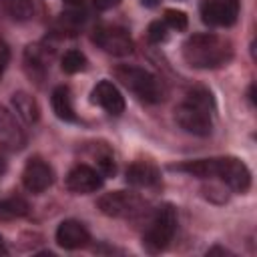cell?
<instances>
[{"instance_id": "cell-4", "label": "cell", "mask_w": 257, "mask_h": 257, "mask_svg": "<svg viewBox=\"0 0 257 257\" xmlns=\"http://www.w3.org/2000/svg\"><path fill=\"white\" fill-rule=\"evenodd\" d=\"M175 231H177V209L173 205L165 203L155 211V215L143 235V247L149 253H159L171 243Z\"/></svg>"}, {"instance_id": "cell-13", "label": "cell", "mask_w": 257, "mask_h": 257, "mask_svg": "<svg viewBox=\"0 0 257 257\" xmlns=\"http://www.w3.org/2000/svg\"><path fill=\"white\" fill-rule=\"evenodd\" d=\"M92 102H96L110 114H120L124 110V96L110 80H100L92 88Z\"/></svg>"}, {"instance_id": "cell-10", "label": "cell", "mask_w": 257, "mask_h": 257, "mask_svg": "<svg viewBox=\"0 0 257 257\" xmlns=\"http://www.w3.org/2000/svg\"><path fill=\"white\" fill-rule=\"evenodd\" d=\"M102 187V175L90 165H76L66 175V189L76 195L94 193Z\"/></svg>"}, {"instance_id": "cell-23", "label": "cell", "mask_w": 257, "mask_h": 257, "mask_svg": "<svg viewBox=\"0 0 257 257\" xmlns=\"http://www.w3.org/2000/svg\"><path fill=\"white\" fill-rule=\"evenodd\" d=\"M167 30H169V26H167L163 20H157V22H151V24H149L147 36H149V40H151V42L159 44V42L167 40Z\"/></svg>"}, {"instance_id": "cell-30", "label": "cell", "mask_w": 257, "mask_h": 257, "mask_svg": "<svg viewBox=\"0 0 257 257\" xmlns=\"http://www.w3.org/2000/svg\"><path fill=\"white\" fill-rule=\"evenodd\" d=\"M66 4H70V6H80L82 4V0H64Z\"/></svg>"}, {"instance_id": "cell-17", "label": "cell", "mask_w": 257, "mask_h": 257, "mask_svg": "<svg viewBox=\"0 0 257 257\" xmlns=\"http://www.w3.org/2000/svg\"><path fill=\"white\" fill-rule=\"evenodd\" d=\"M12 108L14 112L28 124L36 122L38 116H40V108H38V102L34 100V96H30L28 92L24 90H18L12 94Z\"/></svg>"}, {"instance_id": "cell-20", "label": "cell", "mask_w": 257, "mask_h": 257, "mask_svg": "<svg viewBox=\"0 0 257 257\" xmlns=\"http://www.w3.org/2000/svg\"><path fill=\"white\" fill-rule=\"evenodd\" d=\"M28 213V203L22 197H8L0 201V221L20 219Z\"/></svg>"}, {"instance_id": "cell-14", "label": "cell", "mask_w": 257, "mask_h": 257, "mask_svg": "<svg viewBox=\"0 0 257 257\" xmlns=\"http://www.w3.org/2000/svg\"><path fill=\"white\" fill-rule=\"evenodd\" d=\"M48 62H50V54H48L46 46H42V44L26 46V50H24V68H26L30 78L40 82L48 72V66H50Z\"/></svg>"}, {"instance_id": "cell-2", "label": "cell", "mask_w": 257, "mask_h": 257, "mask_svg": "<svg viewBox=\"0 0 257 257\" xmlns=\"http://www.w3.org/2000/svg\"><path fill=\"white\" fill-rule=\"evenodd\" d=\"M213 108L211 92L205 88H193L187 92L185 102L175 108V120L183 131L195 137H209L213 131Z\"/></svg>"}, {"instance_id": "cell-26", "label": "cell", "mask_w": 257, "mask_h": 257, "mask_svg": "<svg viewBox=\"0 0 257 257\" xmlns=\"http://www.w3.org/2000/svg\"><path fill=\"white\" fill-rule=\"evenodd\" d=\"M213 253H223V255H231V251H227V249H223V247H213V249H209V251H207V255H213Z\"/></svg>"}, {"instance_id": "cell-25", "label": "cell", "mask_w": 257, "mask_h": 257, "mask_svg": "<svg viewBox=\"0 0 257 257\" xmlns=\"http://www.w3.org/2000/svg\"><path fill=\"white\" fill-rule=\"evenodd\" d=\"M118 2H120V0H92L94 8H98V10H110V8H114Z\"/></svg>"}, {"instance_id": "cell-28", "label": "cell", "mask_w": 257, "mask_h": 257, "mask_svg": "<svg viewBox=\"0 0 257 257\" xmlns=\"http://www.w3.org/2000/svg\"><path fill=\"white\" fill-rule=\"evenodd\" d=\"M159 2H161V0H143V4H145V6H149V8H155Z\"/></svg>"}, {"instance_id": "cell-1", "label": "cell", "mask_w": 257, "mask_h": 257, "mask_svg": "<svg viewBox=\"0 0 257 257\" xmlns=\"http://www.w3.org/2000/svg\"><path fill=\"white\" fill-rule=\"evenodd\" d=\"M183 58L193 68H221L231 62L233 44L225 36L213 32H199L185 40Z\"/></svg>"}, {"instance_id": "cell-21", "label": "cell", "mask_w": 257, "mask_h": 257, "mask_svg": "<svg viewBox=\"0 0 257 257\" xmlns=\"http://www.w3.org/2000/svg\"><path fill=\"white\" fill-rule=\"evenodd\" d=\"M60 66H62V70L68 72V74L80 72V70L86 68V56H84L80 50H68V52H64Z\"/></svg>"}, {"instance_id": "cell-9", "label": "cell", "mask_w": 257, "mask_h": 257, "mask_svg": "<svg viewBox=\"0 0 257 257\" xmlns=\"http://www.w3.org/2000/svg\"><path fill=\"white\" fill-rule=\"evenodd\" d=\"M52 183H54V171H52V167L46 161H42L40 157H32L26 163L24 171H22V185L26 187V191H30V193H42Z\"/></svg>"}, {"instance_id": "cell-6", "label": "cell", "mask_w": 257, "mask_h": 257, "mask_svg": "<svg viewBox=\"0 0 257 257\" xmlns=\"http://www.w3.org/2000/svg\"><path fill=\"white\" fill-rule=\"evenodd\" d=\"M92 42L112 56H128L135 48L131 34L122 26L100 24L92 30Z\"/></svg>"}, {"instance_id": "cell-11", "label": "cell", "mask_w": 257, "mask_h": 257, "mask_svg": "<svg viewBox=\"0 0 257 257\" xmlns=\"http://www.w3.org/2000/svg\"><path fill=\"white\" fill-rule=\"evenodd\" d=\"M0 147L8 151H22L26 147V133L16 120V116L0 106Z\"/></svg>"}, {"instance_id": "cell-22", "label": "cell", "mask_w": 257, "mask_h": 257, "mask_svg": "<svg viewBox=\"0 0 257 257\" xmlns=\"http://www.w3.org/2000/svg\"><path fill=\"white\" fill-rule=\"evenodd\" d=\"M163 22H165L169 28H173V30H185V28H187V24H189L187 14H185L183 10H173V8L165 10Z\"/></svg>"}, {"instance_id": "cell-3", "label": "cell", "mask_w": 257, "mask_h": 257, "mask_svg": "<svg viewBox=\"0 0 257 257\" xmlns=\"http://www.w3.org/2000/svg\"><path fill=\"white\" fill-rule=\"evenodd\" d=\"M114 76L124 88H128L135 96H139L145 102H159L163 98V90H161L157 76L141 66L118 64L114 68Z\"/></svg>"}, {"instance_id": "cell-24", "label": "cell", "mask_w": 257, "mask_h": 257, "mask_svg": "<svg viewBox=\"0 0 257 257\" xmlns=\"http://www.w3.org/2000/svg\"><path fill=\"white\" fill-rule=\"evenodd\" d=\"M8 60H10V50H8V44L0 38V78H2V74H4V70H6V66H8Z\"/></svg>"}, {"instance_id": "cell-12", "label": "cell", "mask_w": 257, "mask_h": 257, "mask_svg": "<svg viewBox=\"0 0 257 257\" xmlns=\"http://www.w3.org/2000/svg\"><path fill=\"white\" fill-rule=\"evenodd\" d=\"M90 241L88 229L74 219H66L56 229V243L64 249H80Z\"/></svg>"}, {"instance_id": "cell-8", "label": "cell", "mask_w": 257, "mask_h": 257, "mask_svg": "<svg viewBox=\"0 0 257 257\" xmlns=\"http://www.w3.org/2000/svg\"><path fill=\"white\" fill-rule=\"evenodd\" d=\"M239 16V0H203L201 18L209 26H233Z\"/></svg>"}, {"instance_id": "cell-29", "label": "cell", "mask_w": 257, "mask_h": 257, "mask_svg": "<svg viewBox=\"0 0 257 257\" xmlns=\"http://www.w3.org/2000/svg\"><path fill=\"white\" fill-rule=\"evenodd\" d=\"M6 253H8V249H6V243H4V239L0 235V255H6Z\"/></svg>"}, {"instance_id": "cell-7", "label": "cell", "mask_w": 257, "mask_h": 257, "mask_svg": "<svg viewBox=\"0 0 257 257\" xmlns=\"http://www.w3.org/2000/svg\"><path fill=\"white\" fill-rule=\"evenodd\" d=\"M215 177H219L235 193H245L251 187V173L237 157H217Z\"/></svg>"}, {"instance_id": "cell-19", "label": "cell", "mask_w": 257, "mask_h": 257, "mask_svg": "<svg viewBox=\"0 0 257 257\" xmlns=\"http://www.w3.org/2000/svg\"><path fill=\"white\" fill-rule=\"evenodd\" d=\"M92 159L96 163V171L102 175V177H108V175H114V157H112V151L104 145V143H96L92 145Z\"/></svg>"}, {"instance_id": "cell-16", "label": "cell", "mask_w": 257, "mask_h": 257, "mask_svg": "<svg viewBox=\"0 0 257 257\" xmlns=\"http://www.w3.org/2000/svg\"><path fill=\"white\" fill-rule=\"evenodd\" d=\"M52 110L60 120L66 122H74L76 120V112L72 106V94L68 90V86H56L52 90Z\"/></svg>"}, {"instance_id": "cell-15", "label": "cell", "mask_w": 257, "mask_h": 257, "mask_svg": "<svg viewBox=\"0 0 257 257\" xmlns=\"http://www.w3.org/2000/svg\"><path fill=\"white\" fill-rule=\"evenodd\" d=\"M159 181H161V173L149 161H137V163L128 165V169H126V183L133 187L149 189V187L159 185Z\"/></svg>"}, {"instance_id": "cell-27", "label": "cell", "mask_w": 257, "mask_h": 257, "mask_svg": "<svg viewBox=\"0 0 257 257\" xmlns=\"http://www.w3.org/2000/svg\"><path fill=\"white\" fill-rule=\"evenodd\" d=\"M4 173H6V159L0 155V177H2Z\"/></svg>"}, {"instance_id": "cell-5", "label": "cell", "mask_w": 257, "mask_h": 257, "mask_svg": "<svg viewBox=\"0 0 257 257\" xmlns=\"http://www.w3.org/2000/svg\"><path fill=\"white\" fill-rule=\"evenodd\" d=\"M100 213L114 219H133L145 211V201L137 193L128 191H112L104 193L96 201Z\"/></svg>"}, {"instance_id": "cell-18", "label": "cell", "mask_w": 257, "mask_h": 257, "mask_svg": "<svg viewBox=\"0 0 257 257\" xmlns=\"http://www.w3.org/2000/svg\"><path fill=\"white\" fill-rule=\"evenodd\" d=\"M0 6L16 22H26L34 14L32 0H0Z\"/></svg>"}]
</instances>
